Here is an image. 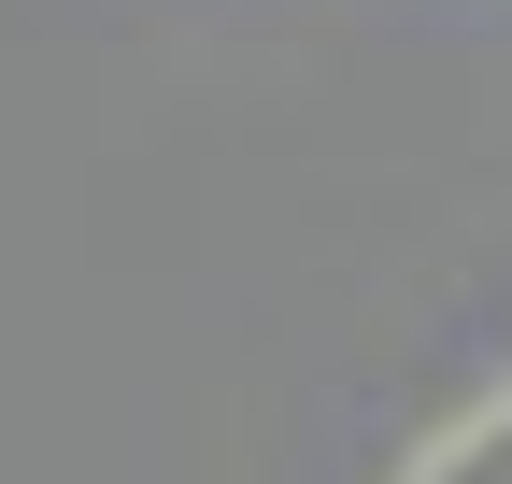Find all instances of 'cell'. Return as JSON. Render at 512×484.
I'll return each mask as SVG.
<instances>
[{
	"instance_id": "6da1fadb",
	"label": "cell",
	"mask_w": 512,
	"mask_h": 484,
	"mask_svg": "<svg viewBox=\"0 0 512 484\" xmlns=\"http://www.w3.org/2000/svg\"><path fill=\"white\" fill-rule=\"evenodd\" d=\"M413 484H512V413H470L456 442H427V470Z\"/></svg>"
}]
</instances>
